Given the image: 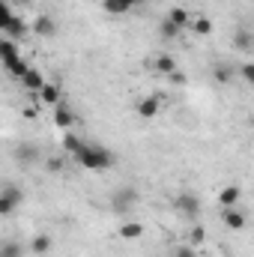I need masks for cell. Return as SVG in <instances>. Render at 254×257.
<instances>
[{
	"label": "cell",
	"instance_id": "cell-1",
	"mask_svg": "<svg viewBox=\"0 0 254 257\" xmlns=\"http://www.w3.org/2000/svg\"><path fill=\"white\" fill-rule=\"evenodd\" d=\"M75 162H78L81 168H87V171H108V168L114 165V156H111V150L84 141V147L75 153Z\"/></svg>",
	"mask_w": 254,
	"mask_h": 257
},
{
	"label": "cell",
	"instance_id": "cell-2",
	"mask_svg": "<svg viewBox=\"0 0 254 257\" xmlns=\"http://www.w3.org/2000/svg\"><path fill=\"white\" fill-rule=\"evenodd\" d=\"M141 200V192L135 189V186H120L117 192H111V209L114 212H129V209H135V203Z\"/></svg>",
	"mask_w": 254,
	"mask_h": 257
},
{
	"label": "cell",
	"instance_id": "cell-3",
	"mask_svg": "<svg viewBox=\"0 0 254 257\" xmlns=\"http://www.w3.org/2000/svg\"><path fill=\"white\" fill-rule=\"evenodd\" d=\"M21 203H24V189H21V186L6 183V186L0 189V215H12Z\"/></svg>",
	"mask_w": 254,
	"mask_h": 257
},
{
	"label": "cell",
	"instance_id": "cell-4",
	"mask_svg": "<svg viewBox=\"0 0 254 257\" xmlns=\"http://www.w3.org/2000/svg\"><path fill=\"white\" fill-rule=\"evenodd\" d=\"M174 206H177V212H180L183 218H191V221H194V218L200 215V197H197V194H191V192L177 194Z\"/></svg>",
	"mask_w": 254,
	"mask_h": 257
},
{
	"label": "cell",
	"instance_id": "cell-5",
	"mask_svg": "<svg viewBox=\"0 0 254 257\" xmlns=\"http://www.w3.org/2000/svg\"><path fill=\"white\" fill-rule=\"evenodd\" d=\"M12 159L27 168V165H33V162H39V147H36V144H18L15 153H12Z\"/></svg>",
	"mask_w": 254,
	"mask_h": 257
},
{
	"label": "cell",
	"instance_id": "cell-6",
	"mask_svg": "<svg viewBox=\"0 0 254 257\" xmlns=\"http://www.w3.org/2000/svg\"><path fill=\"white\" fill-rule=\"evenodd\" d=\"M54 126L66 128V132L75 126V114H72V108L63 105V102H60V105H54Z\"/></svg>",
	"mask_w": 254,
	"mask_h": 257
},
{
	"label": "cell",
	"instance_id": "cell-7",
	"mask_svg": "<svg viewBox=\"0 0 254 257\" xmlns=\"http://www.w3.org/2000/svg\"><path fill=\"white\" fill-rule=\"evenodd\" d=\"M36 96H39V102H42V105H51V108L63 102V99H60V87H57V84H48V81L42 84V90H39Z\"/></svg>",
	"mask_w": 254,
	"mask_h": 257
},
{
	"label": "cell",
	"instance_id": "cell-8",
	"mask_svg": "<svg viewBox=\"0 0 254 257\" xmlns=\"http://www.w3.org/2000/svg\"><path fill=\"white\" fill-rule=\"evenodd\" d=\"M239 197H242V189H239V186H227V189L218 192V206H221V209H230V206L239 203Z\"/></svg>",
	"mask_w": 254,
	"mask_h": 257
},
{
	"label": "cell",
	"instance_id": "cell-9",
	"mask_svg": "<svg viewBox=\"0 0 254 257\" xmlns=\"http://www.w3.org/2000/svg\"><path fill=\"white\" fill-rule=\"evenodd\" d=\"M33 33H39V36H54L57 33V21L51 18V15H39L36 21H33Z\"/></svg>",
	"mask_w": 254,
	"mask_h": 257
},
{
	"label": "cell",
	"instance_id": "cell-10",
	"mask_svg": "<svg viewBox=\"0 0 254 257\" xmlns=\"http://www.w3.org/2000/svg\"><path fill=\"white\" fill-rule=\"evenodd\" d=\"M159 108H162L159 96H147V99H141V102H138V114H141L144 120H153V117L159 114Z\"/></svg>",
	"mask_w": 254,
	"mask_h": 257
},
{
	"label": "cell",
	"instance_id": "cell-11",
	"mask_svg": "<svg viewBox=\"0 0 254 257\" xmlns=\"http://www.w3.org/2000/svg\"><path fill=\"white\" fill-rule=\"evenodd\" d=\"M245 221H248V218H245V212H239L236 206L224 209V224H227L230 230H242V227H245Z\"/></svg>",
	"mask_w": 254,
	"mask_h": 257
},
{
	"label": "cell",
	"instance_id": "cell-12",
	"mask_svg": "<svg viewBox=\"0 0 254 257\" xmlns=\"http://www.w3.org/2000/svg\"><path fill=\"white\" fill-rule=\"evenodd\" d=\"M102 9H105L108 15H126L135 6H132V0H102Z\"/></svg>",
	"mask_w": 254,
	"mask_h": 257
},
{
	"label": "cell",
	"instance_id": "cell-13",
	"mask_svg": "<svg viewBox=\"0 0 254 257\" xmlns=\"http://www.w3.org/2000/svg\"><path fill=\"white\" fill-rule=\"evenodd\" d=\"M21 84H24L30 93H39V90H42V84H45V78H42V72H39V69H27V75L21 78Z\"/></svg>",
	"mask_w": 254,
	"mask_h": 257
},
{
	"label": "cell",
	"instance_id": "cell-14",
	"mask_svg": "<svg viewBox=\"0 0 254 257\" xmlns=\"http://www.w3.org/2000/svg\"><path fill=\"white\" fill-rule=\"evenodd\" d=\"M168 21H171V24H177L180 30H186V27L191 24V15H189V9H183V6H174V9L168 12Z\"/></svg>",
	"mask_w": 254,
	"mask_h": 257
},
{
	"label": "cell",
	"instance_id": "cell-15",
	"mask_svg": "<svg viewBox=\"0 0 254 257\" xmlns=\"http://www.w3.org/2000/svg\"><path fill=\"white\" fill-rule=\"evenodd\" d=\"M3 33H9V39H21V36L27 33V24H24L18 15H12V18H9V24L3 27Z\"/></svg>",
	"mask_w": 254,
	"mask_h": 257
},
{
	"label": "cell",
	"instance_id": "cell-16",
	"mask_svg": "<svg viewBox=\"0 0 254 257\" xmlns=\"http://www.w3.org/2000/svg\"><path fill=\"white\" fill-rule=\"evenodd\" d=\"M81 147H84V141L75 132H63V156H75Z\"/></svg>",
	"mask_w": 254,
	"mask_h": 257
},
{
	"label": "cell",
	"instance_id": "cell-17",
	"mask_svg": "<svg viewBox=\"0 0 254 257\" xmlns=\"http://www.w3.org/2000/svg\"><path fill=\"white\" fill-rule=\"evenodd\" d=\"M212 78H215V84H221V87L230 84V81H233V66L230 63H218L215 69H212Z\"/></svg>",
	"mask_w": 254,
	"mask_h": 257
},
{
	"label": "cell",
	"instance_id": "cell-18",
	"mask_svg": "<svg viewBox=\"0 0 254 257\" xmlns=\"http://www.w3.org/2000/svg\"><path fill=\"white\" fill-rule=\"evenodd\" d=\"M30 251H33V254H48V251H51V236H48V233L33 236V239H30Z\"/></svg>",
	"mask_w": 254,
	"mask_h": 257
},
{
	"label": "cell",
	"instance_id": "cell-19",
	"mask_svg": "<svg viewBox=\"0 0 254 257\" xmlns=\"http://www.w3.org/2000/svg\"><path fill=\"white\" fill-rule=\"evenodd\" d=\"M153 69H156L159 75H171V72L177 69V60H174L171 54H159V57H156V63H153Z\"/></svg>",
	"mask_w": 254,
	"mask_h": 257
},
{
	"label": "cell",
	"instance_id": "cell-20",
	"mask_svg": "<svg viewBox=\"0 0 254 257\" xmlns=\"http://www.w3.org/2000/svg\"><path fill=\"white\" fill-rule=\"evenodd\" d=\"M6 69H9V75H12V78H18V81H21V78H24V75H27V69H30V66L24 63V57H12V60H6Z\"/></svg>",
	"mask_w": 254,
	"mask_h": 257
},
{
	"label": "cell",
	"instance_id": "cell-21",
	"mask_svg": "<svg viewBox=\"0 0 254 257\" xmlns=\"http://www.w3.org/2000/svg\"><path fill=\"white\" fill-rule=\"evenodd\" d=\"M12 57H21L18 54V42L15 39H0V60H12Z\"/></svg>",
	"mask_w": 254,
	"mask_h": 257
},
{
	"label": "cell",
	"instance_id": "cell-22",
	"mask_svg": "<svg viewBox=\"0 0 254 257\" xmlns=\"http://www.w3.org/2000/svg\"><path fill=\"white\" fill-rule=\"evenodd\" d=\"M141 233H144V224H141V221H126V224L120 227V236H123V239H138Z\"/></svg>",
	"mask_w": 254,
	"mask_h": 257
},
{
	"label": "cell",
	"instance_id": "cell-23",
	"mask_svg": "<svg viewBox=\"0 0 254 257\" xmlns=\"http://www.w3.org/2000/svg\"><path fill=\"white\" fill-rule=\"evenodd\" d=\"M180 33H183V30H180L177 24H171L168 18H165V21H159V36H162V39H177Z\"/></svg>",
	"mask_w": 254,
	"mask_h": 257
},
{
	"label": "cell",
	"instance_id": "cell-24",
	"mask_svg": "<svg viewBox=\"0 0 254 257\" xmlns=\"http://www.w3.org/2000/svg\"><path fill=\"white\" fill-rule=\"evenodd\" d=\"M21 254H24V245L21 242H12L9 239V242L0 245V257H21Z\"/></svg>",
	"mask_w": 254,
	"mask_h": 257
},
{
	"label": "cell",
	"instance_id": "cell-25",
	"mask_svg": "<svg viewBox=\"0 0 254 257\" xmlns=\"http://www.w3.org/2000/svg\"><path fill=\"white\" fill-rule=\"evenodd\" d=\"M233 45H236V48H239V51H251V33H248V30H239V33H236V39H233Z\"/></svg>",
	"mask_w": 254,
	"mask_h": 257
},
{
	"label": "cell",
	"instance_id": "cell-26",
	"mask_svg": "<svg viewBox=\"0 0 254 257\" xmlns=\"http://www.w3.org/2000/svg\"><path fill=\"white\" fill-rule=\"evenodd\" d=\"M191 30H194L197 36H209V33H212V21H209V18H197V21L191 24Z\"/></svg>",
	"mask_w": 254,
	"mask_h": 257
},
{
	"label": "cell",
	"instance_id": "cell-27",
	"mask_svg": "<svg viewBox=\"0 0 254 257\" xmlns=\"http://www.w3.org/2000/svg\"><path fill=\"white\" fill-rule=\"evenodd\" d=\"M63 165H66L63 156H51V159H48V171H51V174H60V171H63Z\"/></svg>",
	"mask_w": 254,
	"mask_h": 257
},
{
	"label": "cell",
	"instance_id": "cell-28",
	"mask_svg": "<svg viewBox=\"0 0 254 257\" xmlns=\"http://www.w3.org/2000/svg\"><path fill=\"white\" fill-rule=\"evenodd\" d=\"M239 75H242V81H245V84H254V63H251V60H248V63H242Z\"/></svg>",
	"mask_w": 254,
	"mask_h": 257
},
{
	"label": "cell",
	"instance_id": "cell-29",
	"mask_svg": "<svg viewBox=\"0 0 254 257\" xmlns=\"http://www.w3.org/2000/svg\"><path fill=\"white\" fill-rule=\"evenodd\" d=\"M168 81H171V84H174V87H183V84H186V81H189V78H186V72H180V69H174V72H171V75H168Z\"/></svg>",
	"mask_w": 254,
	"mask_h": 257
},
{
	"label": "cell",
	"instance_id": "cell-30",
	"mask_svg": "<svg viewBox=\"0 0 254 257\" xmlns=\"http://www.w3.org/2000/svg\"><path fill=\"white\" fill-rule=\"evenodd\" d=\"M203 239H206V230H203L200 224H194V227H191V245H200Z\"/></svg>",
	"mask_w": 254,
	"mask_h": 257
},
{
	"label": "cell",
	"instance_id": "cell-31",
	"mask_svg": "<svg viewBox=\"0 0 254 257\" xmlns=\"http://www.w3.org/2000/svg\"><path fill=\"white\" fill-rule=\"evenodd\" d=\"M9 18H12V9L6 6V0H0V30L9 24Z\"/></svg>",
	"mask_w": 254,
	"mask_h": 257
},
{
	"label": "cell",
	"instance_id": "cell-32",
	"mask_svg": "<svg viewBox=\"0 0 254 257\" xmlns=\"http://www.w3.org/2000/svg\"><path fill=\"white\" fill-rule=\"evenodd\" d=\"M174 257H197V254H194V245H180L174 251Z\"/></svg>",
	"mask_w": 254,
	"mask_h": 257
},
{
	"label": "cell",
	"instance_id": "cell-33",
	"mask_svg": "<svg viewBox=\"0 0 254 257\" xmlns=\"http://www.w3.org/2000/svg\"><path fill=\"white\" fill-rule=\"evenodd\" d=\"M144 3H147V0H132V6H135V9H138V6H144Z\"/></svg>",
	"mask_w": 254,
	"mask_h": 257
},
{
	"label": "cell",
	"instance_id": "cell-34",
	"mask_svg": "<svg viewBox=\"0 0 254 257\" xmlns=\"http://www.w3.org/2000/svg\"><path fill=\"white\" fill-rule=\"evenodd\" d=\"M0 39H3V30H0Z\"/></svg>",
	"mask_w": 254,
	"mask_h": 257
}]
</instances>
